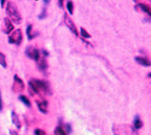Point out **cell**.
Returning a JSON list of instances; mask_svg holds the SVG:
<instances>
[{"mask_svg": "<svg viewBox=\"0 0 151 135\" xmlns=\"http://www.w3.org/2000/svg\"><path fill=\"white\" fill-rule=\"evenodd\" d=\"M29 89L32 93L35 94H51L48 84L45 81H40V80H30Z\"/></svg>", "mask_w": 151, "mask_h": 135, "instance_id": "1", "label": "cell"}, {"mask_svg": "<svg viewBox=\"0 0 151 135\" xmlns=\"http://www.w3.org/2000/svg\"><path fill=\"white\" fill-rule=\"evenodd\" d=\"M6 12H7V16H9V19L12 22V23H17L19 24L22 22V17H21V14L17 9V6L12 3V1H9L7 3V6H6Z\"/></svg>", "mask_w": 151, "mask_h": 135, "instance_id": "2", "label": "cell"}, {"mask_svg": "<svg viewBox=\"0 0 151 135\" xmlns=\"http://www.w3.org/2000/svg\"><path fill=\"white\" fill-rule=\"evenodd\" d=\"M9 42L14 45H21L22 42V31L19 29H15L9 36Z\"/></svg>", "mask_w": 151, "mask_h": 135, "instance_id": "3", "label": "cell"}, {"mask_svg": "<svg viewBox=\"0 0 151 135\" xmlns=\"http://www.w3.org/2000/svg\"><path fill=\"white\" fill-rule=\"evenodd\" d=\"M26 53H27V56H28L30 59L35 60V62H37V60L40 59V52H39V50H37V48H35V47H33V46L27 47Z\"/></svg>", "mask_w": 151, "mask_h": 135, "instance_id": "4", "label": "cell"}, {"mask_svg": "<svg viewBox=\"0 0 151 135\" xmlns=\"http://www.w3.org/2000/svg\"><path fill=\"white\" fill-rule=\"evenodd\" d=\"M14 89L16 91V92H22V91H24V82L17 76V75H15L14 76Z\"/></svg>", "mask_w": 151, "mask_h": 135, "instance_id": "5", "label": "cell"}, {"mask_svg": "<svg viewBox=\"0 0 151 135\" xmlns=\"http://www.w3.org/2000/svg\"><path fill=\"white\" fill-rule=\"evenodd\" d=\"M3 29H4V33H6V34H11L12 31L15 30L14 23H12L7 17L4 18V26H3Z\"/></svg>", "mask_w": 151, "mask_h": 135, "instance_id": "6", "label": "cell"}, {"mask_svg": "<svg viewBox=\"0 0 151 135\" xmlns=\"http://www.w3.org/2000/svg\"><path fill=\"white\" fill-rule=\"evenodd\" d=\"M64 23H65V26L70 29L71 33H74L75 35H78V29H76V27H75V24H74V22L71 21V18H70L68 15H64Z\"/></svg>", "mask_w": 151, "mask_h": 135, "instance_id": "7", "label": "cell"}, {"mask_svg": "<svg viewBox=\"0 0 151 135\" xmlns=\"http://www.w3.org/2000/svg\"><path fill=\"white\" fill-rule=\"evenodd\" d=\"M36 105H37V109H39L42 114H47V101L46 100H37Z\"/></svg>", "mask_w": 151, "mask_h": 135, "instance_id": "8", "label": "cell"}, {"mask_svg": "<svg viewBox=\"0 0 151 135\" xmlns=\"http://www.w3.org/2000/svg\"><path fill=\"white\" fill-rule=\"evenodd\" d=\"M135 62L144 65V66H151V62L145 57H135Z\"/></svg>", "mask_w": 151, "mask_h": 135, "instance_id": "9", "label": "cell"}, {"mask_svg": "<svg viewBox=\"0 0 151 135\" xmlns=\"http://www.w3.org/2000/svg\"><path fill=\"white\" fill-rule=\"evenodd\" d=\"M135 7H137V9H140V11L145 12V14H147V15L151 17V9H150L147 5H145V4H137Z\"/></svg>", "mask_w": 151, "mask_h": 135, "instance_id": "10", "label": "cell"}, {"mask_svg": "<svg viewBox=\"0 0 151 135\" xmlns=\"http://www.w3.org/2000/svg\"><path fill=\"white\" fill-rule=\"evenodd\" d=\"M11 117H12V122H14V124H15L17 128H21V122H19V119H18V117H17V115H16L15 111L11 112Z\"/></svg>", "mask_w": 151, "mask_h": 135, "instance_id": "11", "label": "cell"}, {"mask_svg": "<svg viewBox=\"0 0 151 135\" xmlns=\"http://www.w3.org/2000/svg\"><path fill=\"white\" fill-rule=\"evenodd\" d=\"M37 63H39V66H40V70H42V71H45L46 69H47V63H46V59L42 57V58H40L39 60H37Z\"/></svg>", "mask_w": 151, "mask_h": 135, "instance_id": "12", "label": "cell"}, {"mask_svg": "<svg viewBox=\"0 0 151 135\" xmlns=\"http://www.w3.org/2000/svg\"><path fill=\"white\" fill-rule=\"evenodd\" d=\"M142 127H143V122L140 121L139 116H137L135 119H134V123H133V128H134V129H139V128H142Z\"/></svg>", "mask_w": 151, "mask_h": 135, "instance_id": "13", "label": "cell"}, {"mask_svg": "<svg viewBox=\"0 0 151 135\" xmlns=\"http://www.w3.org/2000/svg\"><path fill=\"white\" fill-rule=\"evenodd\" d=\"M19 100L24 104V105H26L27 107H30L32 106V104H30V100L28 99V98L26 96V95H19Z\"/></svg>", "mask_w": 151, "mask_h": 135, "instance_id": "14", "label": "cell"}, {"mask_svg": "<svg viewBox=\"0 0 151 135\" xmlns=\"http://www.w3.org/2000/svg\"><path fill=\"white\" fill-rule=\"evenodd\" d=\"M0 65L3 68H7V64H6V58H5V54L0 52Z\"/></svg>", "mask_w": 151, "mask_h": 135, "instance_id": "15", "label": "cell"}, {"mask_svg": "<svg viewBox=\"0 0 151 135\" xmlns=\"http://www.w3.org/2000/svg\"><path fill=\"white\" fill-rule=\"evenodd\" d=\"M55 135H68V134H67V131L63 129L62 127H57L55 129Z\"/></svg>", "mask_w": 151, "mask_h": 135, "instance_id": "16", "label": "cell"}, {"mask_svg": "<svg viewBox=\"0 0 151 135\" xmlns=\"http://www.w3.org/2000/svg\"><path fill=\"white\" fill-rule=\"evenodd\" d=\"M27 34H28V39L29 40H33L34 36H36V34H33L32 33V24H29V26L27 27Z\"/></svg>", "mask_w": 151, "mask_h": 135, "instance_id": "17", "label": "cell"}, {"mask_svg": "<svg viewBox=\"0 0 151 135\" xmlns=\"http://www.w3.org/2000/svg\"><path fill=\"white\" fill-rule=\"evenodd\" d=\"M80 31H81V35L83 36V38H87V39L91 38V35H90L88 33H87V30H86L85 28H81V29H80Z\"/></svg>", "mask_w": 151, "mask_h": 135, "instance_id": "18", "label": "cell"}, {"mask_svg": "<svg viewBox=\"0 0 151 135\" xmlns=\"http://www.w3.org/2000/svg\"><path fill=\"white\" fill-rule=\"evenodd\" d=\"M67 9H68L69 14H73V12H74V7H73V3L71 1H68L67 3Z\"/></svg>", "mask_w": 151, "mask_h": 135, "instance_id": "19", "label": "cell"}, {"mask_svg": "<svg viewBox=\"0 0 151 135\" xmlns=\"http://www.w3.org/2000/svg\"><path fill=\"white\" fill-rule=\"evenodd\" d=\"M34 135H46V133L42 129H35L34 130Z\"/></svg>", "mask_w": 151, "mask_h": 135, "instance_id": "20", "label": "cell"}, {"mask_svg": "<svg viewBox=\"0 0 151 135\" xmlns=\"http://www.w3.org/2000/svg\"><path fill=\"white\" fill-rule=\"evenodd\" d=\"M0 111H3V99H1V91H0Z\"/></svg>", "mask_w": 151, "mask_h": 135, "instance_id": "21", "label": "cell"}, {"mask_svg": "<svg viewBox=\"0 0 151 135\" xmlns=\"http://www.w3.org/2000/svg\"><path fill=\"white\" fill-rule=\"evenodd\" d=\"M10 133H11V135H18V133L16 130H10Z\"/></svg>", "mask_w": 151, "mask_h": 135, "instance_id": "22", "label": "cell"}, {"mask_svg": "<svg viewBox=\"0 0 151 135\" xmlns=\"http://www.w3.org/2000/svg\"><path fill=\"white\" fill-rule=\"evenodd\" d=\"M147 76H149V77H151V72H150V74H149V75H147Z\"/></svg>", "mask_w": 151, "mask_h": 135, "instance_id": "23", "label": "cell"}]
</instances>
